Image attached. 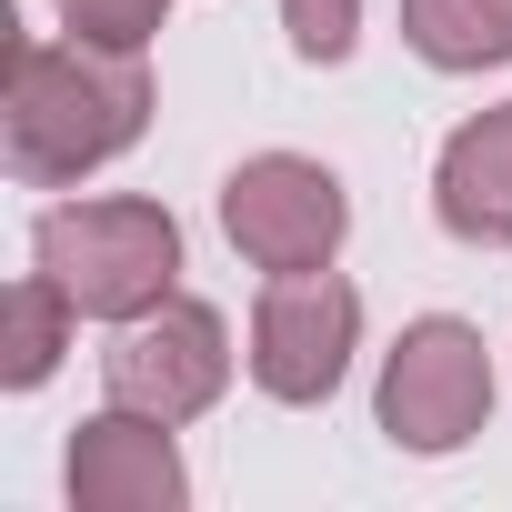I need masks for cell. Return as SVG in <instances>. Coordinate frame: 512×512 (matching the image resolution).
<instances>
[{"mask_svg":"<svg viewBox=\"0 0 512 512\" xmlns=\"http://www.w3.org/2000/svg\"><path fill=\"white\" fill-rule=\"evenodd\" d=\"M151 131V51H91L21 31L11 41V91H0V161L21 191H81Z\"/></svg>","mask_w":512,"mask_h":512,"instance_id":"6da1fadb","label":"cell"},{"mask_svg":"<svg viewBox=\"0 0 512 512\" xmlns=\"http://www.w3.org/2000/svg\"><path fill=\"white\" fill-rule=\"evenodd\" d=\"M31 262L81 302V322H131L181 292V221L151 191H71L31 221Z\"/></svg>","mask_w":512,"mask_h":512,"instance_id":"7a4b0ae2","label":"cell"},{"mask_svg":"<svg viewBox=\"0 0 512 512\" xmlns=\"http://www.w3.org/2000/svg\"><path fill=\"white\" fill-rule=\"evenodd\" d=\"M492 402H502V382H492V342H482V322H462V312H422V322L392 332L382 382H372V422H382L392 452H412V462H452V452H472V442L492 432Z\"/></svg>","mask_w":512,"mask_h":512,"instance_id":"3957f363","label":"cell"},{"mask_svg":"<svg viewBox=\"0 0 512 512\" xmlns=\"http://www.w3.org/2000/svg\"><path fill=\"white\" fill-rule=\"evenodd\" d=\"M221 241L262 282L272 272H322L352 241V191L312 151H251V161L221 171Z\"/></svg>","mask_w":512,"mask_h":512,"instance_id":"277c9868","label":"cell"},{"mask_svg":"<svg viewBox=\"0 0 512 512\" xmlns=\"http://www.w3.org/2000/svg\"><path fill=\"white\" fill-rule=\"evenodd\" d=\"M352 352H362V292H352L332 262L262 282L251 332H241V372H251V392H262V402H282V412L332 402L342 372H352Z\"/></svg>","mask_w":512,"mask_h":512,"instance_id":"5b68a950","label":"cell"},{"mask_svg":"<svg viewBox=\"0 0 512 512\" xmlns=\"http://www.w3.org/2000/svg\"><path fill=\"white\" fill-rule=\"evenodd\" d=\"M231 372H241L231 322L211 302H191V292L111 322V352H101V392L131 402V412H151V422H201L231 392Z\"/></svg>","mask_w":512,"mask_h":512,"instance_id":"8992f818","label":"cell"},{"mask_svg":"<svg viewBox=\"0 0 512 512\" xmlns=\"http://www.w3.org/2000/svg\"><path fill=\"white\" fill-rule=\"evenodd\" d=\"M61 492H71V512H181L191 502L181 422H151L131 402H101L71 432V452H61Z\"/></svg>","mask_w":512,"mask_h":512,"instance_id":"52a82bcc","label":"cell"},{"mask_svg":"<svg viewBox=\"0 0 512 512\" xmlns=\"http://www.w3.org/2000/svg\"><path fill=\"white\" fill-rule=\"evenodd\" d=\"M432 221L462 251H512V101L472 111L432 151Z\"/></svg>","mask_w":512,"mask_h":512,"instance_id":"ba28073f","label":"cell"},{"mask_svg":"<svg viewBox=\"0 0 512 512\" xmlns=\"http://www.w3.org/2000/svg\"><path fill=\"white\" fill-rule=\"evenodd\" d=\"M71 342H81V302L31 262L11 282V302H0V392H41L71 362Z\"/></svg>","mask_w":512,"mask_h":512,"instance_id":"9c48e42d","label":"cell"},{"mask_svg":"<svg viewBox=\"0 0 512 512\" xmlns=\"http://www.w3.org/2000/svg\"><path fill=\"white\" fill-rule=\"evenodd\" d=\"M402 41H412L422 71L472 81V71L512 61V11H502V0H402Z\"/></svg>","mask_w":512,"mask_h":512,"instance_id":"30bf717a","label":"cell"},{"mask_svg":"<svg viewBox=\"0 0 512 512\" xmlns=\"http://www.w3.org/2000/svg\"><path fill=\"white\" fill-rule=\"evenodd\" d=\"M51 21L91 51H151L171 31V0H51Z\"/></svg>","mask_w":512,"mask_h":512,"instance_id":"8fae6325","label":"cell"},{"mask_svg":"<svg viewBox=\"0 0 512 512\" xmlns=\"http://www.w3.org/2000/svg\"><path fill=\"white\" fill-rule=\"evenodd\" d=\"M282 31H292V61L332 71L362 51V0H282Z\"/></svg>","mask_w":512,"mask_h":512,"instance_id":"7c38bea8","label":"cell"},{"mask_svg":"<svg viewBox=\"0 0 512 512\" xmlns=\"http://www.w3.org/2000/svg\"><path fill=\"white\" fill-rule=\"evenodd\" d=\"M502 11H512V0H502Z\"/></svg>","mask_w":512,"mask_h":512,"instance_id":"4fadbf2b","label":"cell"}]
</instances>
